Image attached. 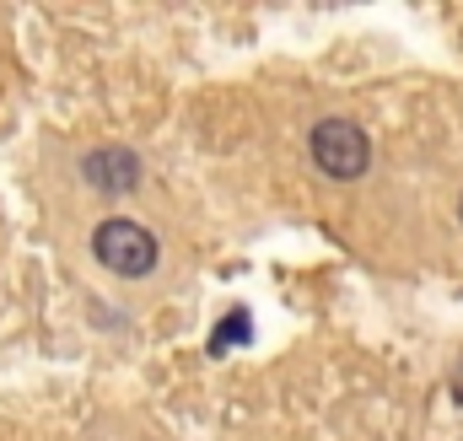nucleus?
Returning a JSON list of instances; mask_svg holds the SVG:
<instances>
[{"label": "nucleus", "mask_w": 463, "mask_h": 441, "mask_svg": "<svg viewBox=\"0 0 463 441\" xmlns=\"http://www.w3.org/2000/svg\"><path fill=\"white\" fill-rule=\"evenodd\" d=\"M92 253L103 258V269L135 280V275H151V264H156V237H151L146 226H135V220H103L98 237H92Z\"/></svg>", "instance_id": "f257e3e1"}, {"label": "nucleus", "mask_w": 463, "mask_h": 441, "mask_svg": "<svg viewBox=\"0 0 463 441\" xmlns=\"http://www.w3.org/2000/svg\"><path fill=\"white\" fill-rule=\"evenodd\" d=\"M313 162L329 173V178H361L366 162H372V145L366 135L350 124V118H324L313 129Z\"/></svg>", "instance_id": "f03ea898"}, {"label": "nucleus", "mask_w": 463, "mask_h": 441, "mask_svg": "<svg viewBox=\"0 0 463 441\" xmlns=\"http://www.w3.org/2000/svg\"><path fill=\"white\" fill-rule=\"evenodd\" d=\"M81 173H87V183H92V189H103V194H124V189H135V183H140V162H135L129 151H118V145L92 151V156L81 162Z\"/></svg>", "instance_id": "7ed1b4c3"}, {"label": "nucleus", "mask_w": 463, "mask_h": 441, "mask_svg": "<svg viewBox=\"0 0 463 441\" xmlns=\"http://www.w3.org/2000/svg\"><path fill=\"white\" fill-rule=\"evenodd\" d=\"M237 339H248V313H227V324L211 333V350H232Z\"/></svg>", "instance_id": "20e7f679"}, {"label": "nucleus", "mask_w": 463, "mask_h": 441, "mask_svg": "<svg viewBox=\"0 0 463 441\" xmlns=\"http://www.w3.org/2000/svg\"><path fill=\"white\" fill-rule=\"evenodd\" d=\"M458 399H463V371H458Z\"/></svg>", "instance_id": "39448f33"}, {"label": "nucleus", "mask_w": 463, "mask_h": 441, "mask_svg": "<svg viewBox=\"0 0 463 441\" xmlns=\"http://www.w3.org/2000/svg\"><path fill=\"white\" fill-rule=\"evenodd\" d=\"M458 216H463V200H458Z\"/></svg>", "instance_id": "423d86ee"}]
</instances>
